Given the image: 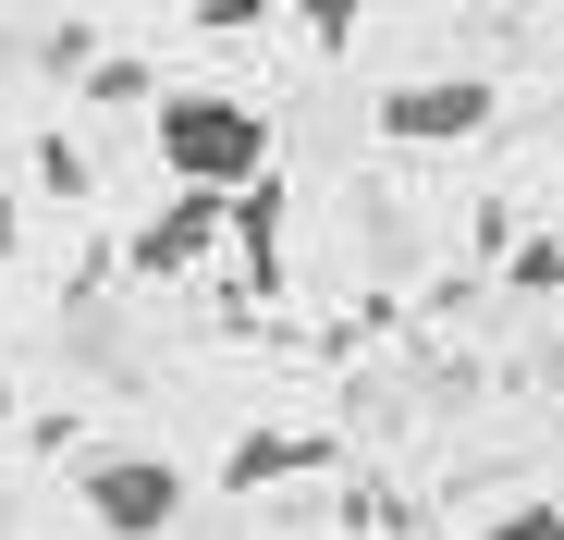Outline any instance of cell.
I'll return each instance as SVG.
<instances>
[{
	"label": "cell",
	"instance_id": "1",
	"mask_svg": "<svg viewBox=\"0 0 564 540\" xmlns=\"http://www.w3.org/2000/svg\"><path fill=\"white\" fill-rule=\"evenodd\" d=\"M148 148L172 160V185H197V197H234V185L270 172V123L234 86H160L148 99Z\"/></svg>",
	"mask_w": 564,
	"mask_h": 540
},
{
	"label": "cell",
	"instance_id": "2",
	"mask_svg": "<svg viewBox=\"0 0 564 540\" xmlns=\"http://www.w3.org/2000/svg\"><path fill=\"white\" fill-rule=\"evenodd\" d=\"M479 123H503L491 74H405V86H381V136L393 148H466Z\"/></svg>",
	"mask_w": 564,
	"mask_h": 540
},
{
	"label": "cell",
	"instance_id": "3",
	"mask_svg": "<svg viewBox=\"0 0 564 540\" xmlns=\"http://www.w3.org/2000/svg\"><path fill=\"white\" fill-rule=\"evenodd\" d=\"M86 516H99L111 540H160L172 516H184V467L172 455H86Z\"/></svg>",
	"mask_w": 564,
	"mask_h": 540
},
{
	"label": "cell",
	"instance_id": "4",
	"mask_svg": "<svg viewBox=\"0 0 564 540\" xmlns=\"http://www.w3.org/2000/svg\"><path fill=\"white\" fill-rule=\"evenodd\" d=\"M209 246H221V197H197V185H184V197H172V209H160V222L135 234V270L160 283V270H197Z\"/></svg>",
	"mask_w": 564,
	"mask_h": 540
},
{
	"label": "cell",
	"instance_id": "5",
	"mask_svg": "<svg viewBox=\"0 0 564 540\" xmlns=\"http://www.w3.org/2000/svg\"><path fill=\"white\" fill-rule=\"evenodd\" d=\"M221 234H246V270H258V295H270L282 283V185H270V172L221 197Z\"/></svg>",
	"mask_w": 564,
	"mask_h": 540
},
{
	"label": "cell",
	"instance_id": "6",
	"mask_svg": "<svg viewBox=\"0 0 564 540\" xmlns=\"http://www.w3.org/2000/svg\"><path fill=\"white\" fill-rule=\"evenodd\" d=\"M307 467H332V442L319 430H258V442H234V492H270V479H307Z\"/></svg>",
	"mask_w": 564,
	"mask_h": 540
},
{
	"label": "cell",
	"instance_id": "7",
	"mask_svg": "<svg viewBox=\"0 0 564 540\" xmlns=\"http://www.w3.org/2000/svg\"><path fill=\"white\" fill-rule=\"evenodd\" d=\"M356 13H368V0H295V25H307L319 50H344V37H356Z\"/></svg>",
	"mask_w": 564,
	"mask_h": 540
},
{
	"label": "cell",
	"instance_id": "8",
	"mask_svg": "<svg viewBox=\"0 0 564 540\" xmlns=\"http://www.w3.org/2000/svg\"><path fill=\"white\" fill-rule=\"evenodd\" d=\"M86 99H160V86H148V62H99V74H86Z\"/></svg>",
	"mask_w": 564,
	"mask_h": 540
},
{
	"label": "cell",
	"instance_id": "9",
	"mask_svg": "<svg viewBox=\"0 0 564 540\" xmlns=\"http://www.w3.org/2000/svg\"><path fill=\"white\" fill-rule=\"evenodd\" d=\"M491 540H564V516L552 504H516V516H491Z\"/></svg>",
	"mask_w": 564,
	"mask_h": 540
},
{
	"label": "cell",
	"instance_id": "10",
	"mask_svg": "<svg viewBox=\"0 0 564 540\" xmlns=\"http://www.w3.org/2000/svg\"><path fill=\"white\" fill-rule=\"evenodd\" d=\"M13 234H25V209H13V185H0V258H13Z\"/></svg>",
	"mask_w": 564,
	"mask_h": 540
},
{
	"label": "cell",
	"instance_id": "11",
	"mask_svg": "<svg viewBox=\"0 0 564 540\" xmlns=\"http://www.w3.org/2000/svg\"><path fill=\"white\" fill-rule=\"evenodd\" d=\"M0 418H13V369H0Z\"/></svg>",
	"mask_w": 564,
	"mask_h": 540
}]
</instances>
